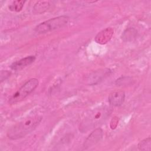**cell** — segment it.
Instances as JSON below:
<instances>
[{
	"mask_svg": "<svg viewBox=\"0 0 151 151\" xmlns=\"http://www.w3.org/2000/svg\"><path fill=\"white\" fill-rule=\"evenodd\" d=\"M114 33V29L111 27L106 28L99 32L95 37V41L100 44L107 43L111 38Z\"/></svg>",
	"mask_w": 151,
	"mask_h": 151,
	"instance_id": "cell-7",
	"label": "cell"
},
{
	"mask_svg": "<svg viewBox=\"0 0 151 151\" xmlns=\"http://www.w3.org/2000/svg\"><path fill=\"white\" fill-rule=\"evenodd\" d=\"M50 6L49 1H38L33 7V12L36 14H40L47 11Z\"/></svg>",
	"mask_w": 151,
	"mask_h": 151,
	"instance_id": "cell-10",
	"label": "cell"
},
{
	"mask_svg": "<svg viewBox=\"0 0 151 151\" xmlns=\"http://www.w3.org/2000/svg\"><path fill=\"white\" fill-rule=\"evenodd\" d=\"M25 2L24 1H14L9 6V9L12 11L19 12L22 9Z\"/></svg>",
	"mask_w": 151,
	"mask_h": 151,
	"instance_id": "cell-13",
	"label": "cell"
},
{
	"mask_svg": "<svg viewBox=\"0 0 151 151\" xmlns=\"http://www.w3.org/2000/svg\"><path fill=\"white\" fill-rule=\"evenodd\" d=\"M103 135V133L101 129H96L89 134V136L84 141V143L83 144L84 147L87 149L95 145L101 139Z\"/></svg>",
	"mask_w": 151,
	"mask_h": 151,
	"instance_id": "cell-6",
	"label": "cell"
},
{
	"mask_svg": "<svg viewBox=\"0 0 151 151\" xmlns=\"http://www.w3.org/2000/svg\"><path fill=\"white\" fill-rule=\"evenodd\" d=\"M125 99V93L123 91H116L111 93L108 97L110 105L115 107L121 106Z\"/></svg>",
	"mask_w": 151,
	"mask_h": 151,
	"instance_id": "cell-8",
	"label": "cell"
},
{
	"mask_svg": "<svg viewBox=\"0 0 151 151\" xmlns=\"http://www.w3.org/2000/svg\"><path fill=\"white\" fill-rule=\"evenodd\" d=\"M68 20L69 18L66 15L52 18L37 25L35 31L38 34H44L64 27L68 23Z\"/></svg>",
	"mask_w": 151,
	"mask_h": 151,
	"instance_id": "cell-3",
	"label": "cell"
},
{
	"mask_svg": "<svg viewBox=\"0 0 151 151\" xmlns=\"http://www.w3.org/2000/svg\"><path fill=\"white\" fill-rule=\"evenodd\" d=\"M38 80L37 78H31L28 80L9 99L10 104H15L24 100L27 96L31 94L38 86Z\"/></svg>",
	"mask_w": 151,
	"mask_h": 151,
	"instance_id": "cell-4",
	"label": "cell"
},
{
	"mask_svg": "<svg viewBox=\"0 0 151 151\" xmlns=\"http://www.w3.org/2000/svg\"><path fill=\"white\" fill-rule=\"evenodd\" d=\"M137 31L133 28H129L126 29L122 34V38L125 41H129L132 40L136 37Z\"/></svg>",
	"mask_w": 151,
	"mask_h": 151,
	"instance_id": "cell-11",
	"label": "cell"
},
{
	"mask_svg": "<svg viewBox=\"0 0 151 151\" xmlns=\"http://www.w3.org/2000/svg\"><path fill=\"white\" fill-rule=\"evenodd\" d=\"M111 112V108L106 106L87 110L82 117L80 124V130L82 132H85L97 126L104 122Z\"/></svg>",
	"mask_w": 151,
	"mask_h": 151,
	"instance_id": "cell-1",
	"label": "cell"
},
{
	"mask_svg": "<svg viewBox=\"0 0 151 151\" xmlns=\"http://www.w3.org/2000/svg\"><path fill=\"white\" fill-rule=\"evenodd\" d=\"M137 147L139 150H151V139L150 137L143 139V140L140 141Z\"/></svg>",
	"mask_w": 151,
	"mask_h": 151,
	"instance_id": "cell-12",
	"label": "cell"
},
{
	"mask_svg": "<svg viewBox=\"0 0 151 151\" xmlns=\"http://www.w3.org/2000/svg\"><path fill=\"white\" fill-rule=\"evenodd\" d=\"M42 117L38 114L29 116L12 126L8 131L7 136L12 140L25 137L33 131L40 123Z\"/></svg>",
	"mask_w": 151,
	"mask_h": 151,
	"instance_id": "cell-2",
	"label": "cell"
},
{
	"mask_svg": "<svg viewBox=\"0 0 151 151\" xmlns=\"http://www.w3.org/2000/svg\"><path fill=\"white\" fill-rule=\"evenodd\" d=\"M35 60V57L33 55L27 56L18 61L14 62L10 66L13 70H20L31 64Z\"/></svg>",
	"mask_w": 151,
	"mask_h": 151,
	"instance_id": "cell-9",
	"label": "cell"
},
{
	"mask_svg": "<svg viewBox=\"0 0 151 151\" xmlns=\"http://www.w3.org/2000/svg\"><path fill=\"white\" fill-rule=\"evenodd\" d=\"M109 69H102L95 71L90 73L85 78V81L88 84L93 85L99 83L103 78L110 74Z\"/></svg>",
	"mask_w": 151,
	"mask_h": 151,
	"instance_id": "cell-5",
	"label": "cell"
},
{
	"mask_svg": "<svg viewBox=\"0 0 151 151\" xmlns=\"http://www.w3.org/2000/svg\"><path fill=\"white\" fill-rule=\"evenodd\" d=\"M119 123V119L117 117H114L110 122V127L111 129H114Z\"/></svg>",
	"mask_w": 151,
	"mask_h": 151,
	"instance_id": "cell-14",
	"label": "cell"
}]
</instances>
